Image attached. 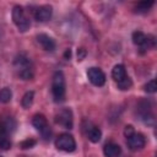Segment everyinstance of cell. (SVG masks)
I'll use <instances>...</instances> for the list:
<instances>
[{
  "mask_svg": "<svg viewBox=\"0 0 157 157\" xmlns=\"http://www.w3.org/2000/svg\"><path fill=\"white\" fill-rule=\"evenodd\" d=\"M64 55H65V58H66V59H69V58L71 56V50H70V49H66V52H65V54H64Z\"/></svg>",
  "mask_w": 157,
  "mask_h": 157,
  "instance_id": "obj_24",
  "label": "cell"
},
{
  "mask_svg": "<svg viewBox=\"0 0 157 157\" xmlns=\"http://www.w3.org/2000/svg\"><path fill=\"white\" fill-rule=\"evenodd\" d=\"M53 15V7L50 5H42L34 11V18L38 22H45L50 20Z\"/></svg>",
  "mask_w": 157,
  "mask_h": 157,
  "instance_id": "obj_9",
  "label": "cell"
},
{
  "mask_svg": "<svg viewBox=\"0 0 157 157\" xmlns=\"http://www.w3.org/2000/svg\"><path fill=\"white\" fill-rule=\"evenodd\" d=\"M33 99H34V92H33V91H27V92L23 94L22 99H21L22 107H23L25 109H28V108L33 104Z\"/></svg>",
  "mask_w": 157,
  "mask_h": 157,
  "instance_id": "obj_15",
  "label": "cell"
},
{
  "mask_svg": "<svg viewBox=\"0 0 157 157\" xmlns=\"http://www.w3.org/2000/svg\"><path fill=\"white\" fill-rule=\"evenodd\" d=\"M37 40L40 44V47L47 52H53L55 49V42L52 37H49L45 33H39L37 36Z\"/></svg>",
  "mask_w": 157,
  "mask_h": 157,
  "instance_id": "obj_10",
  "label": "cell"
},
{
  "mask_svg": "<svg viewBox=\"0 0 157 157\" xmlns=\"http://www.w3.org/2000/svg\"><path fill=\"white\" fill-rule=\"evenodd\" d=\"M87 77L90 82L97 87H101L105 83V75L99 67H94V66L90 67L87 70Z\"/></svg>",
  "mask_w": 157,
  "mask_h": 157,
  "instance_id": "obj_6",
  "label": "cell"
},
{
  "mask_svg": "<svg viewBox=\"0 0 157 157\" xmlns=\"http://www.w3.org/2000/svg\"><path fill=\"white\" fill-rule=\"evenodd\" d=\"M135 132V130H134V126L132 125H126L125 126V129H124V135H125V137H129L131 134H134Z\"/></svg>",
  "mask_w": 157,
  "mask_h": 157,
  "instance_id": "obj_22",
  "label": "cell"
},
{
  "mask_svg": "<svg viewBox=\"0 0 157 157\" xmlns=\"http://www.w3.org/2000/svg\"><path fill=\"white\" fill-rule=\"evenodd\" d=\"M12 98V92L10 88L4 87L0 90V102L1 103H9Z\"/></svg>",
  "mask_w": 157,
  "mask_h": 157,
  "instance_id": "obj_17",
  "label": "cell"
},
{
  "mask_svg": "<svg viewBox=\"0 0 157 157\" xmlns=\"http://www.w3.org/2000/svg\"><path fill=\"white\" fill-rule=\"evenodd\" d=\"M36 144H37V141H36L34 139H31V137H29V139H26V140L21 141V142H20V147H21L22 150H28V148L34 147Z\"/></svg>",
  "mask_w": 157,
  "mask_h": 157,
  "instance_id": "obj_19",
  "label": "cell"
},
{
  "mask_svg": "<svg viewBox=\"0 0 157 157\" xmlns=\"http://www.w3.org/2000/svg\"><path fill=\"white\" fill-rule=\"evenodd\" d=\"M103 153L105 157H119L121 153V147L114 142H108L103 147Z\"/></svg>",
  "mask_w": 157,
  "mask_h": 157,
  "instance_id": "obj_11",
  "label": "cell"
},
{
  "mask_svg": "<svg viewBox=\"0 0 157 157\" xmlns=\"http://www.w3.org/2000/svg\"><path fill=\"white\" fill-rule=\"evenodd\" d=\"M117 85H118V88H119V90L126 91V90H129V88L132 86V81H131V78H130L129 76H125L124 78H121L120 81H118Z\"/></svg>",
  "mask_w": 157,
  "mask_h": 157,
  "instance_id": "obj_18",
  "label": "cell"
},
{
  "mask_svg": "<svg viewBox=\"0 0 157 157\" xmlns=\"http://www.w3.org/2000/svg\"><path fill=\"white\" fill-rule=\"evenodd\" d=\"M11 147V141L9 137H2L0 139V148L1 150H9Z\"/></svg>",
  "mask_w": 157,
  "mask_h": 157,
  "instance_id": "obj_21",
  "label": "cell"
},
{
  "mask_svg": "<svg viewBox=\"0 0 157 157\" xmlns=\"http://www.w3.org/2000/svg\"><path fill=\"white\" fill-rule=\"evenodd\" d=\"M153 4H155L153 1H141V2H139L136 5L135 12H137V13H145V12H147L153 6Z\"/></svg>",
  "mask_w": 157,
  "mask_h": 157,
  "instance_id": "obj_16",
  "label": "cell"
},
{
  "mask_svg": "<svg viewBox=\"0 0 157 157\" xmlns=\"http://www.w3.org/2000/svg\"><path fill=\"white\" fill-rule=\"evenodd\" d=\"M32 125L36 128V130L39 131V134L42 135V137L44 140H49L50 135H52V130L50 126L48 124L47 118L43 114H36L32 119Z\"/></svg>",
  "mask_w": 157,
  "mask_h": 157,
  "instance_id": "obj_4",
  "label": "cell"
},
{
  "mask_svg": "<svg viewBox=\"0 0 157 157\" xmlns=\"http://www.w3.org/2000/svg\"><path fill=\"white\" fill-rule=\"evenodd\" d=\"M87 137L91 142H99L101 137H102V131L97 126H91L88 130H87Z\"/></svg>",
  "mask_w": 157,
  "mask_h": 157,
  "instance_id": "obj_13",
  "label": "cell"
},
{
  "mask_svg": "<svg viewBox=\"0 0 157 157\" xmlns=\"http://www.w3.org/2000/svg\"><path fill=\"white\" fill-rule=\"evenodd\" d=\"M55 121L66 128V129H72V124H74V120H72V113L70 109L65 108V109H61L59 112V114H56V118H55Z\"/></svg>",
  "mask_w": 157,
  "mask_h": 157,
  "instance_id": "obj_8",
  "label": "cell"
},
{
  "mask_svg": "<svg viewBox=\"0 0 157 157\" xmlns=\"http://www.w3.org/2000/svg\"><path fill=\"white\" fill-rule=\"evenodd\" d=\"M55 147L64 152H72L76 148V141L70 134H61L55 140Z\"/></svg>",
  "mask_w": 157,
  "mask_h": 157,
  "instance_id": "obj_5",
  "label": "cell"
},
{
  "mask_svg": "<svg viewBox=\"0 0 157 157\" xmlns=\"http://www.w3.org/2000/svg\"><path fill=\"white\" fill-rule=\"evenodd\" d=\"M125 76H128V75H126L125 66H124L123 64H117V65L113 67V70H112V77L114 78V81L118 82V81H120L121 78H124Z\"/></svg>",
  "mask_w": 157,
  "mask_h": 157,
  "instance_id": "obj_12",
  "label": "cell"
},
{
  "mask_svg": "<svg viewBox=\"0 0 157 157\" xmlns=\"http://www.w3.org/2000/svg\"><path fill=\"white\" fill-rule=\"evenodd\" d=\"M146 38H147V36H146L144 32H141V31H135V32L132 33V36H131L132 43H134L135 45H139V47H144V45H145Z\"/></svg>",
  "mask_w": 157,
  "mask_h": 157,
  "instance_id": "obj_14",
  "label": "cell"
},
{
  "mask_svg": "<svg viewBox=\"0 0 157 157\" xmlns=\"http://www.w3.org/2000/svg\"><path fill=\"white\" fill-rule=\"evenodd\" d=\"M126 144L131 151H139V150H142L145 147L146 140H145V136L142 134L134 132L129 137H126Z\"/></svg>",
  "mask_w": 157,
  "mask_h": 157,
  "instance_id": "obj_7",
  "label": "cell"
},
{
  "mask_svg": "<svg viewBox=\"0 0 157 157\" xmlns=\"http://www.w3.org/2000/svg\"><path fill=\"white\" fill-rule=\"evenodd\" d=\"M12 21L17 26L20 32H26L31 27V22L27 18V16L25 15L23 7L20 5H16L12 9Z\"/></svg>",
  "mask_w": 157,
  "mask_h": 157,
  "instance_id": "obj_3",
  "label": "cell"
},
{
  "mask_svg": "<svg viewBox=\"0 0 157 157\" xmlns=\"http://www.w3.org/2000/svg\"><path fill=\"white\" fill-rule=\"evenodd\" d=\"M15 67L18 71V76L22 80H31L33 77V69L29 59L25 54H20L15 58Z\"/></svg>",
  "mask_w": 157,
  "mask_h": 157,
  "instance_id": "obj_2",
  "label": "cell"
},
{
  "mask_svg": "<svg viewBox=\"0 0 157 157\" xmlns=\"http://www.w3.org/2000/svg\"><path fill=\"white\" fill-rule=\"evenodd\" d=\"M52 93L54 102L60 103L65 99V77L61 71H55L52 81Z\"/></svg>",
  "mask_w": 157,
  "mask_h": 157,
  "instance_id": "obj_1",
  "label": "cell"
},
{
  "mask_svg": "<svg viewBox=\"0 0 157 157\" xmlns=\"http://www.w3.org/2000/svg\"><path fill=\"white\" fill-rule=\"evenodd\" d=\"M144 90H145V92H147V93H155L156 91H157V85H156V81L155 80H151V81H148L145 86H144Z\"/></svg>",
  "mask_w": 157,
  "mask_h": 157,
  "instance_id": "obj_20",
  "label": "cell"
},
{
  "mask_svg": "<svg viewBox=\"0 0 157 157\" xmlns=\"http://www.w3.org/2000/svg\"><path fill=\"white\" fill-rule=\"evenodd\" d=\"M85 55H86V50L83 48H80L77 50V60H82L85 58Z\"/></svg>",
  "mask_w": 157,
  "mask_h": 157,
  "instance_id": "obj_23",
  "label": "cell"
}]
</instances>
